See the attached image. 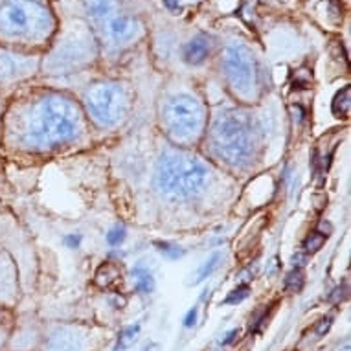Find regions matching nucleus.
<instances>
[{"label":"nucleus","mask_w":351,"mask_h":351,"mask_svg":"<svg viewBox=\"0 0 351 351\" xmlns=\"http://www.w3.org/2000/svg\"><path fill=\"white\" fill-rule=\"evenodd\" d=\"M210 52H212V39L208 35L199 34L182 47V59H184V63L197 66L206 61Z\"/></svg>","instance_id":"11"},{"label":"nucleus","mask_w":351,"mask_h":351,"mask_svg":"<svg viewBox=\"0 0 351 351\" xmlns=\"http://www.w3.org/2000/svg\"><path fill=\"white\" fill-rule=\"evenodd\" d=\"M223 69L228 85L243 98H250L259 86V66L256 56L247 45L232 43L225 50Z\"/></svg>","instance_id":"8"},{"label":"nucleus","mask_w":351,"mask_h":351,"mask_svg":"<svg viewBox=\"0 0 351 351\" xmlns=\"http://www.w3.org/2000/svg\"><path fill=\"white\" fill-rule=\"evenodd\" d=\"M85 340L75 333V329H58L48 340V351H83Z\"/></svg>","instance_id":"12"},{"label":"nucleus","mask_w":351,"mask_h":351,"mask_svg":"<svg viewBox=\"0 0 351 351\" xmlns=\"http://www.w3.org/2000/svg\"><path fill=\"white\" fill-rule=\"evenodd\" d=\"M291 112H293L294 121H298V123H302V121H304L305 112H304V109L300 107V105H293V107H291Z\"/></svg>","instance_id":"29"},{"label":"nucleus","mask_w":351,"mask_h":351,"mask_svg":"<svg viewBox=\"0 0 351 351\" xmlns=\"http://www.w3.org/2000/svg\"><path fill=\"white\" fill-rule=\"evenodd\" d=\"M125 237H127L125 226L118 225L109 230V234H107V243H109L110 247H120L121 243L125 241Z\"/></svg>","instance_id":"22"},{"label":"nucleus","mask_w":351,"mask_h":351,"mask_svg":"<svg viewBox=\"0 0 351 351\" xmlns=\"http://www.w3.org/2000/svg\"><path fill=\"white\" fill-rule=\"evenodd\" d=\"M35 69V61L28 56L0 48V81L21 80Z\"/></svg>","instance_id":"10"},{"label":"nucleus","mask_w":351,"mask_h":351,"mask_svg":"<svg viewBox=\"0 0 351 351\" xmlns=\"http://www.w3.org/2000/svg\"><path fill=\"white\" fill-rule=\"evenodd\" d=\"M164 123L167 134L177 144H191L199 138L206 125L204 107L190 94H179L167 101L164 110Z\"/></svg>","instance_id":"5"},{"label":"nucleus","mask_w":351,"mask_h":351,"mask_svg":"<svg viewBox=\"0 0 351 351\" xmlns=\"http://www.w3.org/2000/svg\"><path fill=\"white\" fill-rule=\"evenodd\" d=\"M52 28V15L37 0H0V40H39Z\"/></svg>","instance_id":"4"},{"label":"nucleus","mask_w":351,"mask_h":351,"mask_svg":"<svg viewBox=\"0 0 351 351\" xmlns=\"http://www.w3.org/2000/svg\"><path fill=\"white\" fill-rule=\"evenodd\" d=\"M156 250L167 259H179L184 256V250L179 247V245H175V243L169 241H156L155 243Z\"/></svg>","instance_id":"19"},{"label":"nucleus","mask_w":351,"mask_h":351,"mask_svg":"<svg viewBox=\"0 0 351 351\" xmlns=\"http://www.w3.org/2000/svg\"><path fill=\"white\" fill-rule=\"evenodd\" d=\"M248 294H250V287H248L247 283H241V285H237L236 289H232L228 296L223 300V304L225 305H237L241 304L243 300L248 298Z\"/></svg>","instance_id":"20"},{"label":"nucleus","mask_w":351,"mask_h":351,"mask_svg":"<svg viewBox=\"0 0 351 351\" xmlns=\"http://www.w3.org/2000/svg\"><path fill=\"white\" fill-rule=\"evenodd\" d=\"M142 351H156V344H147Z\"/></svg>","instance_id":"31"},{"label":"nucleus","mask_w":351,"mask_h":351,"mask_svg":"<svg viewBox=\"0 0 351 351\" xmlns=\"http://www.w3.org/2000/svg\"><path fill=\"white\" fill-rule=\"evenodd\" d=\"M85 8L96 26L116 45H127L142 32L138 19L121 12L118 0H85Z\"/></svg>","instance_id":"7"},{"label":"nucleus","mask_w":351,"mask_h":351,"mask_svg":"<svg viewBox=\"0 0 351 351\" xmlns=\"http://www.w3.org/2000/svg\"><path fill=\"white\" fill-rule=\"evenodd\" d=\"M64 245L69 248H80L81 236L80 234H70V236L64 237Z\"/></svg>","instance_id":"26"},{"label":"nucleus","mask_w":351,"mask_h":351,"mask_svg":"<svg viewBox=\"0 0 351 351\" xmlns=\"http://www.w3.org/2000/svg\"><path fill=\"white\" fill-rule=\"evenodd\" d=\"M131 276H133L134 291H136L140 296H149V294L155 291V278H153V272L147 269V265H145L144 261H138V263L133 267Z\"/></svg>","instance_id":"13"},{"label":"nucleus","mask_w":351,"mask_h":351,"mask_svg":"<svg viewBox=\"0 0 351 351\" xmlns=\"http://www.w3.org/2000/svg\"><path fill=\"white\" fill-rule=\"evenodd\" d=\"M93 59V47L85 37H70L52 53L50 70L53 74H61L66 70L80 69Z\"/></svg>","instance_id":"9"},{"label":"nucleus","mask_w":351,"mask_h":351,"mask_svg":"<svg viewBox=\"0 0 351 351\" xmlns=\"http://www.w3.org/2000/svg\"><path fill=\"white\" fill-rule=\"evenodd\" d=\"M326 239H328V237H324L322 234L313 232V234H309V236H307V239L304 241V252L305 254L318 252V250H320V248L326 245Z\"/></svg>","instance_id":"21"},{"label":"nucleus","mask_w":351,"mask_h":351,"mask_svg":"<svg viewBox=\"0 0 351 351\" xmlns=\"http://www.w3.org/2000/svg\"><path fill=\"white\" fill-rule=\"evenodd\" d=\"M305 282V274L302 269H293V271L289 272L287 276H285V282H283V287L289 293H300L302 287H304Z\"/></svg>","instance_id":"18"},{"label":"nucleus","mask_w":351,"mask_h":351,"mask_svg":"<svg viewBox=\"0 0 351 351\" xmlns=\"http://www.w3.org/2000/svg\"><path fill=\"white\" fill-rule=\"evenodd\" d=\"M85 107L99 127H112L127 116L131 96L120 83H99L85 93Z\"/></svg>","instance_id":"6"},{"label":"nucleus","mask_w":351,"mask_h":351,"mask_svg":"<svg viewBox=\"0 0 351 351\" xmlns=\"http://www.w3.org/2000/svg\"><path fill=\"white\" fill-rule=\"evenodd\" d=\"M348 298V287L346 285H340L333 291V293L329 294V302L331 304H340V302H344Z\"/></svg>","instance_id":"23"},{"label":"nucleus","mask_w":351,"mask_h":351,"mask_svg":"<svg viewBox=\"0 0 351 351\" xmlns=\"http://www.w3.org/2000/svg\"><path fill=\"white\" fill-rule=\"evenodd\" d=\"M318 234H322L324 237H328V236H331V232H333V226L329 225V223H326V221H322V223H320V226H318Z\"/></svg>","instance_id":"30"},{"label":"nucleus","mask_w":351,"mask_h":351,"mask_svg":"<svg viewBox=\"0 0 351 351\" xmlns=\"http://www.w3.org/2000/svg\"><path fill=\"white\" fill-rule=\"evenodd\" d=\"M331 326H333V317H324L322 320L318 322L315 333H317V337H324V335L328 333L329 329H331Z\"/></svg>","instance_id":"24"},{"label":"nucleus","mask_w":351,"mask_h":351,"mask_svg":"<svg viewBox=\"0 0 351 351\" xmlns=\"http://www.w3.org/2000/svg\"><path fill=\"white\" fill-rule=\"evenodd\" d=\"M197 317H199V307H197V305H193L190 311L186 313L184 328H193V326L197 324Z\"/></svg>","instance_id":"25"},{"label":"nucleus","mask_w":351,"mask_h":351,"mask_svg":"<svg viewBox=\"0 0 351 351\" xmlns=\"http://www.w3.org/2000/svg\"><path fill=\"white\" fill-rule=\"evenodd\" d=\"M307 256H309V254H305V252L294 254V256H293L294 269H302V267H304L305 263H307Z\"/></svg>","instance_id":"27"},{"label":"nucleus","mask_w":351,"mask_h":351,"mask_svg":"<svg viewBox=\"0 0 351 351\" xmlns=\"http://www.w3.org/2000/svg\"><path fill=\"white\" fill-rule=\"evenodd\" d=\"M121 278L120 267L112 263V261H105L104 265H99V269L94 274V282L101 289H109L110 285H114Z\"/></svg>","instance_id":"14"},{"label":"nucleus","mask_w":351,"mask_h":351,"mask_svg":"<svg viewBox=\"0 0 351 351\" xmlns=\"http://www.w3.org/2000/svg\"><path fill=\"white\" fill-rule=\"evenodd\" d=\"M237 337H239V329H232L225 335V339L221 340V346H230L232 342H236Z\"/></svg>","instance_id":"28"},{"label":"nucleus","mask_w":351,"mask_h":351,"mask_svg":"<svg viewBox=\"0 0 351 351\" xmlns=\"http://www.w3.org/2000/svg\"><path fill=\"white\" fill-rule=\"evenodd\" d=\"M140 322L133 324V326H127L125 329H121V333L118 335V340H116L112 351H125L127 348H131L134 344V340L138 339L140 333Z\"/></svg>","instance_id":"16"},{"label":"nucleus","mask_w":351,"mask_h":351,"mask_svg":"<svg viewBox=\"0 0 351 351\" xmlns=\"http://www.w3.org/2000/svg\"><path fill=\"white\" fill-rule=\"evenodd\" d=\"M80 131V110L61 94H43L24 101L4 118V142L13 149H53L75 140Z\"/></svg>","instance_id":"1"},{"label":"nucleus","mask_w":351,"mask_h":351,"mask_svg":"<svg viewBox=\"0 0 351 351\" xmlns=\"http://www.w3.org/2000/svg\"><path fill=\"white\" fill-rule=\"evenodd\" d=\"M351 109V88L350 86H344L342 90L335 94L333 101H331V110H333L335 116L339 118H346L350 114Z\"/></svg>","instance_id":"15"},{"label":"nucleus","mask_w":351,"mask_h":351,"mask_svg":"<svg viewBox=\"0 0 351 351\" xmlns=\"http://www.w3.org/2000/svg\"><path fill=\"white\" fill-rule=\"evenodd\" d=\"M213 153L236 167H245L258 151V131L245 112L228 110L221 114L210 131Z\"/></svg>","instance_id":"3"},{"label":"nucleus","mask_w":351,"mask_h":351,"mask_svg":"<svg viewBox=\"0 0 351 351\" xmlns=\"http://www.w3.org/2000/svg\"><path fill=\"white\" fill-rule=\"evenodd\" d=\"M210 180L204 162L184 151H166L156 164L155 190L166 201H191L201 195Z\"/></svg>","instance_id":"2"},{"label":"nucleus","mask_w":351,"mask_h":351,"mask_svg":"<svg viewBox=\"0 0 351 351\" xmlns=\"http://www.w3.org/2000/svg\"><path fill=\"white\" fill-rule=\"evenodd\" d=\"M221 254L219 252H213L210 258L202 263L201 267H199V271L195 272V280H193V285H199V283H202L204 280H208V278L212 276L213 272L217 271L219 265H221Z\"/></svg>","instance_id":"17"}]
</instances>
